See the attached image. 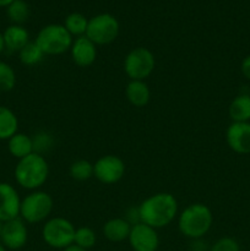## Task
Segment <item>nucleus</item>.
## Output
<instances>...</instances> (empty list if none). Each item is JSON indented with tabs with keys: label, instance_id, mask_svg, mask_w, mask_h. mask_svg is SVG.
I'll return each instance as SVG.
<instances>
[{
	"label": "nucleus",
	"instance_id": "obj_9",
	"mask_svg": "<svg viewBox=\"0 0 250 251\" xmlns=\"http://www.w3.org/2000/svg\"><path fill=\"white\" fill-rule=\"evenodd\" d=\"M125 163L120 157L107 154L96 161L93 164V176L105 185L115 184L124 176Z\"/></svg>",
	"mask_w": 250,
	"mask_h": 251
},
{
	"label": "nucleus",
	"instance_id": "obj_34",
	"mask_svg": "<svg viewBox=\"0 0 250 251\" xmlns=\"http://www.w3.org/2000/svg\"><path fill=\"white\" fill-rule=\"evenodd\" d=\"M2 225H4V222H1V221H0V235H1V230H2Z\"/></svg>",
	"mask_w": 250,
	"mask_h": 251
},
{
	"label": "nucleus",
	"instance_id": "obj_3",
	"mask_svg": "<svg viewBox=\"0 0 250 251\" xmlns=\"http://www.w3.org/2000/svg\"><path fill=\"white\" fill-rule=\"evenodd\" d=\"M14 176L15 180L21 188L31 191L38 190L48 179V162L44 156L33 152L25 158L19 159L15 167Z\"/></svg>",
	"mask_w": 250,
	"mask_h": 251
},
{
	"label": "nucleus",
	"instance_id": "obj_13",
	"mask_svg": "<svg viewBox=\"0 0 250 251\" xmlns=\"http://www.w3.org/2000/svg\"><path fill=\"white\" fill-rule=\"evenodd\" d=\"M225 140L232 151L250 153V123H232L225 131Z\"/></svg>",
	"mask_w": 250,
	"mask_h": 251
},
{
	"label": "nucleus",
	"instance_id": "obj_23",
	"mask_svg": "<svg viewBox=\"0 0 250 251\" xmlns=\"http://www.w3.org/2000/svg\"><path fill=\"white\" fill-rule=\"evenodd\" d=\"M6 15L12 25H21L28 20L29 6L25 0H15L6 7Z\"/></svg>",
	"mask_w": 250,
	"mask_h": 251
},
{
	"label": "nucleus",
	"instance_id": "obj_30",
	"mask_svg": "<svg viewBox=\"0 0 250 251\" xmlns=\"http://www.w3.org/2000/svg\"><path fill=\"white\" fill-rule=\"evenodd\" d=\"M61 251H87V250H85V249H82V248L77 247V245L73 244V245H70V247H68V248H65V249H63Z\"/></svg>",
	"mask_w": 250,
	"mask_h": 251
},
{
	"label": "nucleus",
	"instance_id": "obj_8",
	"mask_svg": "<svg viewBox=\"0 0 250 251\" xmlns=\"http://www.w3.org/2000/svg\"><path fill=\"white\" fill-rule=\"evenodd\" d=\"M119 28V22L113 15L100 14L88 20L85 36L90 38L96 46H105L117 39Z\"/></svg>",
	"mask_w": 250,
	"mask_h": 251
},
{
	"label": "nucleus",
	"instance_id": "obj_11",
	"mask_svg": "<svg viewBox=\"0 0 250 251\" xmlns=\"http://www.w3.org/2000/svg\"><path fill=\"white\" fill-rule=\"evenodd\" d=\"M127 240L134 251H157L159 247L157 229L142 222L132 225Z\"/></svg>",
	"mask_w": 250,
	"mask_h": 251
},
{
	"label": "nucleus",
	"instance_id": "obj_5",
	"mask_svg": "<svg viewBox=\"0 0 250 251\" xmlns=\"http://www.w3.org/2000/svg\"><path fill=\"white\" fill-rule=\"evenodd\" d=\"M53 211V199L46 191L34 190L21 200L20 217L26 223H41L48 220Z\"/></svg>",
	"mask_w": 250,
	"mask_h": 251
},
{
	"label": "nucleus",
	"instance_id": "obj_28",
	"mask_svg": "<svg viewBox=\"0 0 250 251\" xmlns=\"http://www.w3.org/2000/svg\"><path fill=\"white\" fill-rule=\"evenodd\" d=\"M208 251H240V247L234 238L223 237L213 243Z\"/></svg>",
	"mask_w": 250,
	"mask_h": 251
},
{
	"label": "nucleus",
	"instance_id": "obj_32",
	"mask_svg": "<svg viewBox=\"0 0 250 251\" xmlns=\"http://www.w3.org/2000/svg\"><path fill=\"white\" fill-rule=\"evenodd\" d=\"M5 46H4V39H2V32H0V54L4 51Z\"/></svg>",
	"mask_w": 250,
	"mask_h": 251
},
{
	"label": "nucleus",
	"instance_id": "obj_2",
	"mask_svg": "<svg viewBox=\"0 0 250 251\" xmlns=\"http://www.w3.org/2000/svg\"><path fill=\"white\" fill-rule=\"evenodd\" d=\"M212 223L213 215L208 206L191 203L179 215L178 229L185 238L198 240L210 232Z\"/></svg>",
	"mask_w": 250,
	"mask_h": 251
},
{
	"label": "nucleus",
	"instance_id": "obj_7",
	"mask_svg": "<svg viewBox=\"0 0 250 251\" xmlns=\"http://www.w3.org/2000/svg\"><path fill=\"white\" fill-rule=\"evenodd\" d=\"M156 68V58L150 49L137 47L130 50L124 60V71L130 80L145 81Z\"/></svg>",
	"mask_w": 250,
	"mask_h": 251
},
{
	"label": "nucleus",
	"instance_id": "obj_16",
	"mask_svg": "<svg viewBox=\"0 0 250 251\" xmlns=\"http://www.w3.org/2000/svg\"><path fill=\"white\" fill-rule=\"evenodd\" d=\"M132 225L126 218H112L103 226V235L112 243L127 240Z\"/></svg>",
	"mask_w": 250,
	"mask_h": 251
},
{
	"label": "nucleus",
	"instance_id": "obj_17",
	"mask_svg": "<svg viewBox=\"0 0 250 251\" xmlns=\"http://www.w3.org/2000/svg\"><path fill=\"white\" fill-rule=\"evenodd\" d=\"M125 96L127 100L135 107H145L150 102L151 92L145 81L130 80L125 88Z\"/></svg>",
	"mask_w": 250,
	"mask_h": 251
},
{
	"label": "nucleus",
	"instance_id": "obj_6",
	"mask_svg": "<svg viewBox=\"0 0 250 251\" xmlns=\"http://www.w3.org/2000/svg\"><path fill=\"white\" fill-rule=\"evenodd\" d=\"M76 228L64 217L47 220L42 228V238L48 247L63 250L74 244Z\"/></svg>",
	"mask_w": 250,
	"mask_h": 251
},
{
	"label": "nucleus",
	"instance_id": "obj_18",
	"mask_svg": "<svg viewBox=\"0 0 250 251\" xmlns=\"http://www.w3.org/2000/svg\"><path fill=\"white\" fill-rule=\"evenodd\" d=\"M7 150H9L10 154L14 156L15 158H25V157L34 152L32 137L27 134H24V132L17 131L14 136L7 140Z\"/></svg>",
	"mask_w": 250,
	"mask_h": 251
},
{
	"label": "nucleus",
	"instance_id": "obj_12",
	"mask_svg": "<svg viewBox=\"0 0 250 251\" xmlns=\"http://www.w3.org/2000/svg\"><path fill=\"white\" fill-rule=\"evenodd\" d=\"M21 198L9 183H0V221L7 222L20 217Z\"/></svg>",
	"mask_w": 250,
	"mask_h": 251
},
{
	"label": "nucleus",
	"instance_id": "obj_19",
	"mask_svg": "<svg viewBox=\"0 0 250 251\" xmlns=\"http://www.w3.org/2000/svg\"><path fill=\"white\" fill-rule=\"evenodd\" d=\"M228 114L233 123H250V95H239L230 102Z\"/></svg>",
	"mask_w": 250,
	"mask_h": 251
},
{
	"label": "nucleus",
	"instance_id": "obj_33",
	"mask_svg": "<svg viewBox=\"0 0 250 251\" xmlns=\"http://www.w3.org/2000/svg\"><path fill=\"white\" fill-rule=\"evenodd\" d=\"M0 251H7V249H6V248H5V247H4V245H2V244H1V243H0Z\"/></svg>",
	"mask_w": 250,
	"mask_h": 251
},
{
	"label": "nucleus",
	"instance_id": "obj_27",
	"mask_svg": "<svg viewBox=\"0 0 250 251\" xmlns=\"http://www.w3.org/2000/svg\"><path fill=\"white\" fill-rule=\"evenodd\" d=\"M33 141V150L36 153H39L43 156V152L48 151L51 146H53V137L47 132H38Z\"/></svg>",
	"mask_w": 250,
	"mask_h": 251
},
{
	"label": "nucleus",
	"instance_id": "obj_4",
	"mask_svg": "<svg viewBox=\"0 0 250 251\" xmlns=\"http://www.w3.org/2000/svg\"><path fill=\"white\" fill-rule=\"evenodd\" d=\"M44 55H60L70 50L74 39L64 25H47L34 39Z\"/></svg>",
	"mask_w": 250,
	"mask_h": 251
},
{
	"label": "nucleus",
	"instance_id": "obj_22",
	"mask_svg": "<svg viewBox=\"0 0 250 251\" xmlns=\"http://www.w3.org/2000/svg\"><path fill=\"white\" fill-rule=\"evenodd\" d=\"M44 53L36 42L29 41L21 50L19 51V58L24 65L34 66L43 60Z\"/></svg>",
	"mask_w": 250,
	"mask_h": 251
},
{
	"label": "nucleus",
	"instance_id": "obj_10",
	"mask_svg": "<svg viewBox=\"0 0 250 251\" xmlns=\"http://www.w3.org/2000/svg\"><path fill=\"white\" fill-rule=\"evenodd\" d=\"M28 240V230L26 222L21 217L14 218L2 225L0 243L7 250H20L26 245Z\"/></svg>",
	"mask_w": 250,
	"mask_h": 251
},
{
	"label": "nucleus",
	"instance_id": "obj_20",
	"mask_svg": "<svg viewBox=\"0 0 250 251\" xmlns=\"http://www.w3.org/2000/svg\"><path fill=\"white\" fill-rule=\"evenodd\" d=\"M19 130V119L7 107L0 105V140H9Z\"/></svg>",
	"mask_w": 250,
	"mask_h": 251
},
{
	"label": "nucleus",
	"instance_id": "obj_31",
	"mask_svg": "<svg viewBox=\"0 0 250 251\" xmlns=\"http://www.w3.org/2000/svg\"><path fill=\"white\" fill-rule=\"evenodd\" d=\"M15 0H0V7H7Z\"/></svg>",
	"mask_w": 250,
	"mask_h": 251
},
{
	"label": "nucleus",
	"instance_id": "obj_14",
	"mask_svg": "<svg viewBox=\"0 0 250 251\" xmlns=\"http://www.w3.org/2000/svg\"><path fill=\"white\" fill-rule=\"evenodd\" d=\"M73 61L77 66L87 68L96 61L97 58V46L86 36L77 37L74 39L70 48Z\"/></svg>",
	"mask_w": 250,
	"mask_h": 251
},
{
	"label": "nucleus",
	"instance_id": "obj_21",
	"mask_svg": "<svg viewBox=\"0 0 250 251\" xmlns=\"http://www.w3.org/2000/svg\"><path fill=\"white\" fill-rule=\"evenodd\" d=\"M87 26L88 19L85 15L80 14V12H73V14L68 15L65 17V21H64V27L68 29L71 36H75L76 38L85 36L86 31H87Z\"/></svg>",
	"mask_w": 250,
	"mask_h": 251
},
{
	"label": "nucleus",
	"instance_id": "obj_24",
	"mask_svg": "<svg viewBox=\"0 0 250 251\" xmlns=\"http://www.w3.org/2000/svg\"><path fill=\"white\" fill-rule=\"evenodd\" d=\"M69 173L71 178L77 181L88 180L93 176V164L86 159H77L71 163Z\"/></svg>",
	"mask_w": 250,
	"mask_h": 251
},
{
	"label": "nucleus",
	"instance_id": "obj_25",
	"mask_svg": "<svg viewBox=\"0 0 250 251\" xmlns=\"http://www.w3.org/2000/svg\"><path fill=\"white\" fill-rule=\"evenodd\" d=\"M97 243V235L95 230L90 227H80L76 228L75 238H74V244L82 249L88 250L92 249Z\"/></svg>",
	"mask_w": 250,
	"mask_h": 251
},
{
	"label": "nucleus",
	"instance_id": "obj_26",
	"mask_svg": "<svg viewBox=\"0 0 250 251\" xmlns=\"http://www.w3.org/2000/svg\"><path fill=\"white\" fill-rule=\"evenodd\" d=\"M16 85V74L12 66L0 60V92H9Z\"/></svg>",
	"mask_w": 250,
	"mask_h": 251
},
{
	"label": "nucleus",
	"instance_id": "obj_15",
	"mask_svg": "<svg viewBox=\"0 0 250 251\" xmlns=\"http://www.w3.org/2000/svg\"><path fill=\"white\" fill-rule=\"evenodd\" d=\"M2 39L5 49L19 53L29 42V33L21 25H10L2 32Z\"/></svg>",
	"mask_w": 250,
	"mask_h": 251
},
{
	"label": "nucleus",
	"instance_id": "obj_1",
	"mask_svg": "<svg viewBox=\"0 0 250 251\" xmlns=\"http://www.w3.org/2000/svg\"><path fill=\"white\" fill-rule=\"evenodd\" d=\"M139 210L140 222L158 229L167 227L178 215L176 199L169 193H158L145 199Z\"/></svg>",
	"mask_w": 250,
	"mask_h": 251
},
{
	"label": "nucleus",
	"instance_id": "obj_29",
	"mask_svg": "<svg viewBox=\"0 0 250 251\" xmlns=\"http://www.w3.org/2000/svg\"><path fill=\"white\" fill-rule=\"evenodd\" d=\"M240 70H242L243 76H244L247 80L250 81V54L245 56L242 61V66H240Z\"/></svg>",
	"mask_w": 250,
	"mask_h": 251
}]
</instances>
